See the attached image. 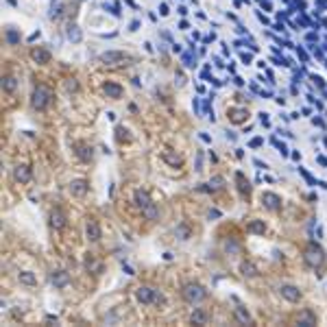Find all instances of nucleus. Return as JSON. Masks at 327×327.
<instances>
[{
  "instance_id": "11",
  "label": "nucleus",
  "mask_w": 327,
  "mask_h": 327,
  "mask_svg": "<svg viewBox=\"0 0 327 327\" xmlns=\"http://www.w3.org/2000/svg\"><path fill=\"white\" fill-rule=\"evenodd\" d=\"M5 88H7V90H13V88H16V78H11V76L7 78V81H5Z\"/></svg>"
},
{
  "instance_id": "8",
  "label": "nucleus",
  "mask_w": 327,
  "mask_h": 327,
  "mask_svg": "<svg viewBox=\"0 0 327 327\" xmlns=\"http://www.w3.org/2000/svg\"><path fill=\"white\" fill-rule=\"evenodd\" d=\"M16 177H18V179H22V181H26V179H29V173H26L24 166H18L16 168Z\"/></svg>"
},
{
  "instance_id": "3",
  "label": "nucleus",
  "mask_w": 327,
  "mask_h": 327,
  "mask_svg": "<svg viewBox=\"0 0 327 327\" xmlns=\"http://www.w3.org/2000/svg\"><path fill=\"white\" fill-rule=\"evenodd\" d=\"M203 297H205V292H203L201 286H196V284H188L186 286V299L188 301H199Z\"/></svg>"
},
{
  "instance_id": "6",
  "label": "nucleus",
  "mask_w": 327,
  "mask_h": 327,
  "mask_svg": "<svg viewBox=\"0 0 327 327\" xmlns=\"http://www.w3.org/2000/svg\"><path fill=\"white\" fill-rule=\"evenodd\" d=\"M122 59H127L120 52H107V55H103V61H109V65H116L114 61H122Z\"/></svg>"
},
{
  "instance_id": "12",
  "label": "nucleus",
  "mask_w": 327,
  "mask_h": 327,
  "mask_svg": "<svg viewBox=\"0 0 327 327\" xmlns=\"http://www.w3.org/2000/svg\"><path fill=\"white\" fill-rule=\"evenodd\" d=\"M33 57H35V59H39V61H46V59H48V55H46V52H33Z\"/></svg>"
},
{
  "instance_id": "2",
  "label": "nucleus",
  "mask_w": 327,
  "mask_h": 327,
  "mask_svg": "<svg viewBox=\"0 0 327 327\" xmlns=\"http://www.w3.org/2000/svg\"><path fill=\"white\" fill-rule=\"evenodd\" d=\"M48 96H50V92L46 90V88H37L35 90V96H33V105H35L37 109H44L46 103H48Z\"/></svg>"
},
{
  "instance_id": "9",
  "label": "nucleus",
  "mask_w": 327,
  "mask_h": 327,
  "mask_svg": "<svg viewBox=\"0 0 327 327\" xmlns=\"http://www.w3.org/2000/svg\"><path fill=\"white\" fill-rule=\"evenodd\" d=\"M88 233H92V240H98V227L94 225V222H90L88 225Z\"/></svg>"
},
{
  "instance_id": "1",
  "label": "nucleus",
  "mask_w": 327,
  "mask_h": 327,
  "mask_svg": "<svg viewBox=\"0 0 327 327\" xmlns=\"http://www.w3.org/2000/svg\"><path fill=\"white\" fill-rule=\"evenodd\" d=\"M323 251H320L318 247H314V244H310L307 247V251H305V262L307 264H312V266H320L323 264Z\"/></svg>"
},
{
  "instance_id": "13",
  "label": "nucleus",
  "mask_w": 327,
  "mask_h": 327,
  "mask_svg": "<svg viewBox=\"0 0 327 327\" xmlns=\"http://www.w3.org/2000/svg\"><path fill=\"white\" fill-rule=\"evenodd\" d=\"M22 281H26V284H33V277H31V275H22Z\"/></svg>"
},
{
  "instance_id": "4",
  "label": "nucleus",
  "mask_w": 327,
  "mask_h": 327,
  "mask_svg": "<svg viewBox=\"0 0 327 327\" xmlns=\"http://www.w3.org/2000/svg\"><path fill=\"white\" fill-rule=\"evenodd\" d=\"M279 294H281L284 299H288V301H299V299H301V292H299L294 286H284V288H279Z\"/></svg>"
},
{
  "instance_id": "10",
  "label": "nucleus",
  "mask_w": 327,
  "mask_h": 327,
  "mask_svg": "<svg viewBox=\"0 0 327 327\" xmlns=\"http://www.w3.org/2000/svg\"><path fill=\"white\" fill-rule=\"evenodd\" d=\"M105 90H107V92H109V94H114L116 98H118V96H120V88H116V85H107V88H105Z\"/></svg>"
},
{
  "instance_id": "7",
  "label": "nucleus",
  "mask_w": 327,
  "mask_h": 327,
  "mask_svg": "<svg viewBox=\"0 0 327 327\" xmlns=\"http://www.w3.org/2000/svg\"><path fill=\"white\" fill-rule=\"evenodd\" d=\"M52 225H55L57 229H59V227H63V214H61V212L52 214Z\"/></svg>"
},
{
  "instance_id": "5",
  "label": "nucleus",
  "mask_w": 327,
  "mask_h": 327,
  "mask_svg": "<svg viewBox=\"0 0 327 327\" xmlns=\"http://www.w3.org/2000/svg\"><path fill=\"white\" fill-rule=\"evenodd\" d=\"M153 290H150V288H140V290H137V299L140 301H144V303H150V301H153Z\"/></svg>"
}]
</instances>
